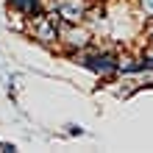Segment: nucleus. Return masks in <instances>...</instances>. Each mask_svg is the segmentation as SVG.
Here are the masks:
<instances>
[{"mask_svg":"<svg viewBox=\"0 0 153 153\" xmlns=\"http://www.w3.org/2000/svg\"><path fill=\"white\" fill-rule=\"evenodd\" d=\"M84 59V64L89 67V70H95V73H100V75H109V73H114L117 70V59L120 56H114V53H106V50H100V53H92V56H81Z\"/></svg>","mask_w":153,"mask_h":153,"instance_id":"nucleus-4","label":"nucleus"},{"mask_svg":"<svg viewBox=\"0 0 153 153\" xmlns=\"http://www.w3.org/2000/svg\"><path fill=\"white\" fill-rule=\"evenodd\" d=\"M53 11L59 14L61 22H81L89 11V0H56Z\"/></svg>","mask_w":153,"mask_h":153,"instance_id":"nucleus-3","label":"nucleus"},{"mask_svg":"<svg viewBox=\"0 0 153 153\" xmlns=\"http://www.w3.org/2000/svg\"><path fill=\"white\" fill-rule=\"evenodd\" d=\"M11 150H17V148L8 145V142H0V153H11Z\"/></svg>","mask_w":153,"mask_h":153,"instance_id":"nucleus-9","label":"nucleus"},{"mask_svg":"<svg viewBox=\"0 0 153 153\" xmlns=\"http://www.w3.org/2000/svg\"><path fill=\"white\" fill-rule=\"evenodd\" d=\"M117 70H120V73H139V70H145V64H142V59L120 56L117 59Z\"/></svg>","mask_w":153,"mask_h":153,"instance_id":"nucleus-6","label":"nucleus"},{"mask_svg":"<svg viewBox=\"0 0 153 153\" xmlns=\"http://www.w3.org/2000/svg\"><path fill=\"white\" fill-rule=\"evenodd\" d=\"M89 3H92V0H89Z\"/></svg>","mask_w":153,"mask_h":153,"instance_id":"nucleus-11","label":"nucleus"},{"mask_svg":"<svg viewBox=\"0 0 153 153\" xmlns=\"http://www.w3.org/2000/svg\"><path fill=\"white\" fill-rule=\"evenodd\" d=\"M42 3H45V0H8V6H11L20 17H25V20L36 17L42 11Z\"/></svg>","mask_w":153,"mask_h":153,"instance_id":"nucleus-5","label":"nucleus"},{"mask_svg":"<svg viewBox=\"0 0 153 153\" xmlns=\"http://www.w3.org/2000/svg\"><path fill=\"white\" fill-rule=\"evenodd\" d=\"M142 64H145V70H153V42L145 48V53H142Z\"/></svg>","mask_w":153,"mask_h":153,"instance_id":"nucleus-7","label":"nucleus"},{"mask_svg":"<svg viewBox=\"0 0 153 153\" xmlns=\"http://www.w3.org/2000/svg\"><path fill=\"white\" fill-rule=\"evenodd\" d=\"M59 39L64 42V48H70V50H86L89 42H92V33H89L84 25L78 28V22H61L59 25Z\"/></svg>","mask_w":153,"mask_h":153,"instance_id":"nucleus-2","label":"nucleus"},{"mask_svg":"<svg viewBox=\"0 0 153 153\" xmlns=\"http://www.w3.org/2000/svg\"><path fill=\"white\" fill-rule=\"evenodd\" d=\"M139 11L148 17V20H153V0H139Z\"/></svg>","mask_w":153,"mask_h":153,"instance_id":"nucleus-8","label":"nucleus"},{"mask_svg":"<svg viewBox=\"0 0 153 153\" xmlns=\"http://www.w3.org/2000/svg\"><path fill=\"white\" fill-rule=\"evenodd\" d=\"M148 36H150V42H153V20H150V25H148Z\"/></svg>","mask_w":153,"mask_h":153,"instance_id":"nucleus-10","label":"nucleus"},{"mask_svg":"<svg viewBox=\"0 0 153 153\" xmlns=\"http://www.w3.org/2000/svg\"><path fill=\"white\" fill-rule=\"evenodd\" d=\"M59 14L53 11V14H45L39 11L36 17H31V33H33V39H39L42 45H53V42H59Z\"/></svg>","mask_w":153,"mask_h":153,"instance_id":"nucleus-1","label":"nucleus"}]
</instances>
